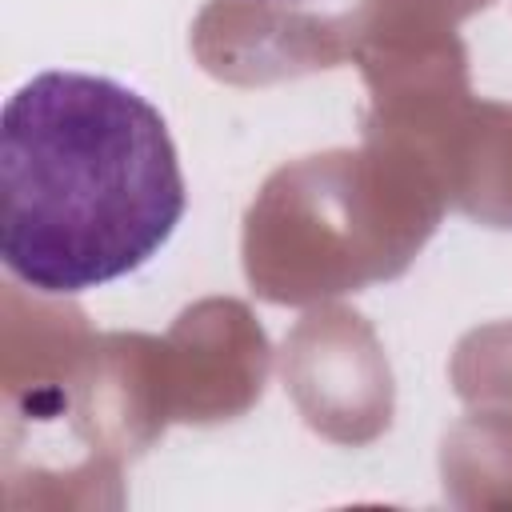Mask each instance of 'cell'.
Wrapping results in <instances>:
<instances>
[{
    "label": "cell",
    "instance_id": "obj_1",
    "mask_svg": "<svg viewBox=\"0 0 512 512\" xmlns=\"http://www.w3.org/2000/svg\"><path fill=\"white\" fill-rule=\"evenodd\" d=\"M188 208L164 116L128 84L52 68L0 112V256L44 292L76 296L144 268Z\"/></svg>",
    "mask_w": 512,
    "mask_h": 512
}]
</instances>
